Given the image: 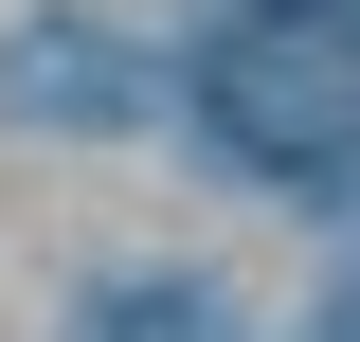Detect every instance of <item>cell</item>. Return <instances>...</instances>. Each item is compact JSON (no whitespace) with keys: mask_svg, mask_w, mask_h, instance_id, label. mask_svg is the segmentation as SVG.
Returning <instances> with one entry per match:
<instances>
[{"mask_svg":"<svg viewBox=\"0 0 360 342\" xmlns=\"http://www.w3.org/2000/svg\"><path fill=\"white\" fill-rule=\"evenodd\" d=\"M180 127H198V163L307 216L360 198V0H217L180 54Z\"/></svg>","mask_w":360,"mask_h":342,"instance_id":"1","label":"cell"},{"mask_svg":"<svg viewBox=\"0 0 360 342\" xmlns=\"http://www.w3.org/2000/svg\"><path fill=\"white\" fill-rule=\"evenodd\" d=\"M162 90H180L162 54L108 37V18H72V0H37V18L0 37V127H18V144H127Z\"/></svg>","mask_w":360,"mask_h":342,"instance_id":"2","label":"cell"},{"mask_svg":"<svg viewBox=\"0 0 360 342\" xmlns=\"http://www.w3.org/2000/svg\"><path fill=\"white\" fill-rule=\"evenodd\" d=\"M72 342H252V324H234L217 289H180V270H127V289L72 306Z\"/></svg>","mask_w":360,"mask_h":342,"instance_id":"3","label":"cell"},{"mask_svg":"<svg viewBox=\"0 0 360 342\" xmlns=\"http://www.w3.org/2000/svg\"><path fill=\"white\" fill-rule=\"evenodd\" d=\"M307 342H360V270H342V289H324V306H307Z\"/></svg>","mask_w":360,"mask_h":342,"instance_id":"4","label":"cell"}]
</instances>
